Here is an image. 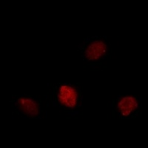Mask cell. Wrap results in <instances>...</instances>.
Segmentation results:
<instances>
[{
	"instance_id": "1",
	"label": "cell",
	"mask_w": 148,
	"mask_h": 148,
	"mask_svg": "<svg viewBox=\"0 0 148 148\" xmlns=\"http://www.w3.org/2000/svg\"><path fill=\"white\" fill-rule=\"evenodd\" d=\"M77 92L71 86L62 85L58 92V99L61 104L68 108H74L77 103Z\"/></svg>"
},
{
	"instance_id": "2",
	"label": "cell",
	"mask_w": 148,
	"mask_h": 148,
	"mask_svg": "<svg viewBox=\"0 0 148 148\" xmlns=\"http://www.w3.org/2000/svg\"><path fill=\"white\" fill-rule=\"evenodd\" d=\"M107 51V46L101 41H95L88 45L85 56L88 60L95 61L103 57Z\"/></svg>"
},
{
	"instance_id": "3",
	"label": "cell",
	"mask_w": 148,
	"mask_h": 148,
	"mask_svg": "<svg viewBox=\"0 0 148 148\" xmlns=\"http://www.w3.org/2000/svg\"><path fill=\"white\" fill-rule=\"evenodd\" d=\"M17 104L22 113L30 117L37 116L39 113L37 104L31 99L25 97L20 98L17 101Z\"/></svg>"
},
{
	"instance_id": "4",
	"label": "cell",
	"mask_w": 148,
	"mask_h": 148,
	"mask_svg": "<svg viewBox=\"0 0 148 148\" xmlns=\"http://www.w3.org/2000/svg\"><path fill=\"white\" fill-rule=\"evenodd\" d=\"M137 107L136 99L132 96L123 98L120 100L118 104V110L120 113L125 116H127L130 114L132 111Z\"/></svg>"
}]
</instances>
